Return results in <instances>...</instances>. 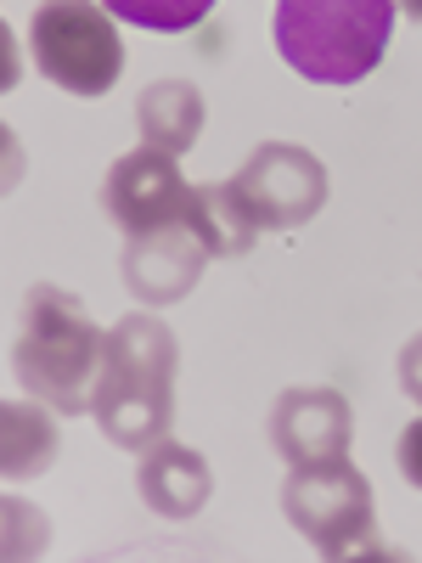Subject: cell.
Segmentation results:
<instances>
[{
  "mask_svg": "<svg viewBox=\"0 0 422 563\" xmlns=\"http://www.w3.org/2000/svg\"><path fill=\"white\" fill-rule=\"evenodd\" d=\"M400 474L411 490H422V417L406 422V434H400Z\"/></svg>",
  "mask_w": 422,
  "mask_h": 563,
  "instance_id": "cell-15",
  "label": "cell"
},
{
  "mask_svg": "<svg viewBox=\"0 0 422 563\" xmlns=\"http://www.w3.org/2000/svg\"><path fill=\"white\" fill-rule=\"evenodd\" d=\"M102 344H108V333L85 316V305L74 294L52 288V282H40L23 299V321L12 339L18 384L52 411L79 417V411H90V389H97V372H102Z\"/></svg>",
  "mask_w": 422,
  "mask_h": 563,
  "instance_id": "cell-2",
  "label": "cell"
},
{
  "mask_svg": "<svg viewBox=\"0 0 422 563\" xmlns=\"http://www.w3.org/2000/svg\"><path fill=\"white\" fill-rule=\"evenodd\" d=\"M214 254L203 249V238L192 225H164V231H141V238L124 243V288L141 299V305H175L198 288V276Z\"/></svg>",
  "mask_w": 422,
  "mask_h": 563,
  "instance_id": "cell-8",
  "label": "cell"
},
{
  "mask_svg": "<svg viewBox=\"0 0 422 563\" xmlns=\"http://www.w3.org/2000/svg\"><path fill=\"white\" fill-rule=\"evenodd\" d=\"M237 186L259 209L265 231H293L310 225L326 203V164L299 141H265L237 169Z\"/></svg>",
  "mask_w": 422,
  "mask_h": 563,
  "instance_id": "cell-7",
  "label": "cell"
},
{
  "mask_svg": "<svg viewBox=\"0 0 422 563\" xmlns=\"http://www.w3.org/2000/svg\"><path fill=\"white\" fill-rule=\"evenodd\" d=\"M192 192L186 175L175 169V153H158L141 141L135 153H124L108 180H102V209L113 214V225H124V238H141V231H164L180 225L192 214Z\"/></svg>",
  "mask_w": 422,
  "mask_h": 563,
  "instance_id": "cell-6",
  "label": "cell"
},
{
  "mask_svg": "<svg viewBox=\"0 0 422 563\" xmlns=\"http://www.w3.org/2000/svg\"><path fill=\"white\" fill-rule=\"evenodd\" d=\"M395 0H276V52L310 85H360L389 52Z\"/></svg>",
  "mask_w": 422,
  "mask_h": 563,
  "instance_id": "cell-3",
  "label": "cell"
},
{
  "mask_svg": "<svg viewBox=\"0 0 422 563\" xmlns=\"http://www.w3.org/2000/svg\"><path fill=\"white\" fill-rule=\"evenodd\" d=\"M57 456V411L52 406H29V400H7L0 406V474L7 485L40 479Z\"/></svg>",
  "mask_w": 422,
  "mask_h": 563,
  "instance_id": "cell-13",
  "label": "cell"
},
{
  "mask_svg": "<svg viewBox=\"0 0 422 563\" xmlns=\"http://www.w3.org/2000/svg\"><path fill=\"white\" fill-rule=\"evenodd\" d=\"M400 389H406V395L422 406V333H417V339L400 350Z\"/></svg>",
  "mask_w": 422,
  "mask_h": 563,
  "instance_id": "cell-16",
  "label": "cell"
},
{
  "mask_svg": "<svg viewBox=\"0 0 422 563\" xmlns=\"http://www.w3.org/2000/svg\"><path fill=\"white\" fill-rule=\"evenodd\" d=\"M395 7H406V12H411V18L422 23V0H395Z\"/></svg>",
  "mask_w": 422,
  "mask_h": 563,
  "instance_id": "cell-17",
  "label": "cell"
},
{
  "mask_svg": "<svg viewBox=\"0 0 422 563\" xmlns=\"http://www.w3.org/2000/svg\"><path fill=\"white\" fill-rule=\"evenodd\" d=\"M29 52L68 97H108L124 74V40L97 0H40L29 18Z\"/></svg>",
  "mask_w": 422,
  "mask_h": 563,
  "instance_id": "cell-5",
  "label": "cell"
},
{
  "mask_svg": "<svg viewBox=\"0 0 422 563\" xmlns=\"http://www.w3.org/2000/svg\"><path fill=\"white\" fill-rule=\"evenodd\" d=\"M175 333L158 316H124L108 327L90 417L119 451H153L175 422Z\"/></svg>",
  "mask_w": 422,
  "mask_h": 563,
  "instance_id": "cell-1",
  "label": "cell"
},
{
  "mask_svg": "<svg viewBox=\"0 0 422 563\" xmlns=\"http://www.w3.org/2000/svg\"><path fill=\"white\" fill-rule=\"evenodd\" d=\"M186 225L203 238V249L214 260H243L254 243H259V209L248 203V192L237 186V175L231 180H214V186H198L192 192V214H186Z\"/></svg>",
  "mask_w": 422,
  "mask_h": 563,
  "instance_id": "cell-11",
  "label": "cell"
},
{
  "mask_svg": "<svg viewBox=\"0 0 422 563\" xmlns=\"http://www.w3.org/2000/svg\"><path fill=\"white\" fill-rule=\"evenodd\" d=\"M135 124H141V141H147V147L180 158L203 135V90L186 85V79H153L135 97Z\"/></svg>",
  "mask_w": 422,
  "mask_h": 563,
  "instance_id": "cell-12",
  "label": "cell"
},
{
  "mask_svg": "<svg viewBox=\"0 0 422 563\" xmlns=\"http://www.w3.org/2000/svg\"><path fill=\"white\" fill-rule=\"evenodd\" d=\"M281 512L321 558H366L378 552V512H371V485L349 456L299 462L281 485Z\"/></svg>",
  "mask_w": 422,
  "mask_h": 563,
  "instance_id": "cell-4",
  "label": "cell"
},
{
  "mask_svg": "<svg viewBox=\"0 0 422 563\" xmlns=\"http://www.w3.org/2000/svg\"><path fill=\"white\" fill-rule=\"evenodd\" d=\"M355 440V411L338 389H288L270 406V445L281 462H321V456H349Z\"/></svg>",
  "mask_w": 422,
  "mask_h": 563,
  "instance_id": "cell-9",
  "label": "cell"
},
{
  "mask_svg": "<svg viewBox=\"0 0 422 563\" xmlns=\"http://www.w3.org/2000/svg\"><path fill=\"white\" fill-rule=\"evenodd\" d=\"M108 12L135 23V29H158V34H180V29H198L214 0H108Z\"/></svg>",
  "mask_w": 422,
  "mask_h": 563,
  "instance_id": "cell-14",
  "label": "cell"
},
{
  "mask_svg": "<svg viewBox=\"0 0 422 563\" xmlns=\"http://www.w3.org/2000/svg\"><path fill=\"white\" fill-rule=\"evenodd\" d=\"M135 485H141V501H147L158 519H192V512H203V501L214 496L209 462L192 445H175V440H158L153 451H141Z\"/></svg>",
  "mask_w": 422,
  "mask_h": 563,
  "instance_id": "cell-10",
  "label": "cell"
}]
</instances>
